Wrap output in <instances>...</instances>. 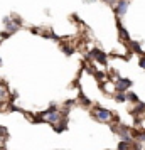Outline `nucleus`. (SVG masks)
Segmentation results:
<instances>
[{
	"label": "nucleus",
	"instance_id": "1",
	"mask_svg": "<svg viewBox=\"0 0 145 150\" xmlns=\"http://www.w3.org/2000/svg\"><path fill=\"white\" fill-rule=\"evenodd\" d=\"M93 116H95L96 120H100V122H110L111 118H113V113L106 108L95 106V108H93Z\"/></svg>",
	"mask_w": 145,
	"mask_h": 150
},
{
	"label": "nucleus",
	"instance_id": "2",
	"mask_svg": "<svg viewBox=\"0 0 145 150\" xmlns=\"http://www.w3.org/2000/svg\"><path fill=\"white\" fill-rule=\"evenodd\" d=\"M132 84H133L132 79H127V78H117V81H115V84H113V89H115V93H127Z\"/></svg>",
	"mask_w": 145,
	"mask_h": 150
},
{
	"label": "nucleus",
	"instance_id": "3",
	"mask_svg": "<svg viewBox=\"0 0 145 150\" xmlns=\"http://www.w3.org/2000/svg\"><path fill=\"white\" fill-rule=\"evenodd\" d=\"M113 10H115V14L118 17L127 15V12H128V0H118L117 4H115V7H113Z\"/></svg>",
	"mask_w": 145,
	"mask_h": 150
},
{
	"label": "nucleus",
	"instance_id": "4",
	"mask_svg": "<svg viewBox=\"0 0 145 150\" xmlns=\"http://www.w3.org/2000/svg\"><path fill=\"white\" fill-rule=\"evenodd\" d=\"M66 127H68V118H66V116H62L57 123H54V130L56 132H64Z\"/></svg>",
	"mask_w": 145,
	"mask_h": 150
},
{
	"label": "nucleus",
	"instance_id": "5",
	"mask_svg": "<svg viewBox=\"0 0 145 150\" xmlns=\"http://www.w3.org/2000/svg\"><path fill=\"white\" fill-rule=\"evenodd\" d=\"M117 27H118V30H120V37H122L123 41H130V35H128V32H127V29H123V25H122L120 21L117 22Z\"/></svg>",
	"mask_w": 145,
	"mask_h": 150
},
{
	"label": "nucleus",
	"instance_id": "6",
	"mask_svg": "<svg viewBox=\"0 0 145 150\" xmlns=\"http://www.w3.org/2000/svg\"><path fill=\"white\" fill-rule=\"evenodd\" d=\"M125 95H127V100L132 101V103H138V101H140V100H138V96L135 95V93H132V91H127Z\"/></svg>",
	"mask_w": 145,
	"mask_h": 150
},
{
	"label": "nucleus",
	"instance_id": "7",
	"mask_svg": "<svg viewBox=\"0 0 145 150\" xmlns=\"http://www.w3.org/2000/svg\"><path fill=\"white\" fill-rule=\"evenodd\" d=\"M142 111H145V103H140V101H138L137 106H135V110H133L132 113H133V115H138V113H142Z\"/></svg>",
	"mask_w": 145,
	"mask_h": 150
},
{
	"label": "nucleus",
	"instance_id": "8",
	"mask_svg": "<svg viewBox=\"0 0 145 150\" xmlns=\"http://www.w3.org/2000/svg\"><path fill=\"white\" fill-rule=\"evenodd\" d=\"M113 98H115V101H118V103L127 101V95H125V93H115V95H113Z\"/></svg>",
	"mask_w": 145,
	"mask_h": 150
},
{
	"label": "nucleus",
	"instance_id": "9",
	"mask_svg": "<svg viewBox=\"0 0 145 150\" xmlns=\"http://www.w3.org/2000/svg\"><path fill=\"white\" fill-rule=\"evenodd\" d=\"M132 51L137 52V54H142V47H140V44H138V42H132Z\"/></svg>",
	"mask_w": 145,
	"mask_h": 150
},
{
	"label": "nucleus",
	"instance_id": "10",
	"mask_svg": "<svg viewBox=\"0 0 145 150\" xmlns=\"http://www.w3.org/2000/svg\"><path fill=\"white\" fill-rule=\"evenodd\" d=\"M62 51H64V52H66L68 56H71L73 52H74V49L69 47V44H62Z\"/></svg>",
	"mask_w": 145,
	"mask_h": 150
},
{
	"label": "nucleus",
	"instance_id": "11",
	"mask_svg": "<svg viewBox=\"0 0 145 150\" xmlns=\"http://www.w3.org/2000/svg\"><path fill=\"white\" fill-rule=\"evenodd\" d=\"M117 150H130V143L120 142V143H118V149Z\"/></svg>",
	"mask_w": 145,
	"mask_h": 150
},
{
	"label": "nucleus",
	"instance_id": "12",
	"mask_svg": "<svg viewBox=\"0 0 145 150\" xmlns=\"http://www.w3.org/2000/svg\"><path fill=\"white\" fill-rule=\"evenodd\" d=\"M137 138L140 140V142H145V130H144V132H138V133H137Z\"/></svg>",
	"mask_w": 145,
	"mask_h": 150
},
{
	"label": "nucleus",
	"instance_id": "13",
	"mask_svg": "<svg viewBox=\"0 0 145 150\" xmlns=\"http://www.w3.org/2000/svg\"><path fill=\"white\" fill-rule=\"evenodd\" d=\"M138 64H140V68L145 69V56H142L140 59H138Z\"/></svg>",
	"mask_w": 145,
	"mask_h": 150
},
{
	"label": "nucleus",
	"instance_id": "14",
	"mask_svg": "<svg viewBox=\"0 0 145 150\" xmlns=\"http://www.w3.org/2000/svg\"><path fill=\"white\" fill-rule=\"evenodd\" d=\"M30 32H32V34H39V27H32L30 29Z\"/></svg>",
	"mask_w": 145,
	"mask_h": 150
},
{
	"label": "nucleus",
	"instance_id": "15",
	"mask_svg": "<svg viewBox=\"0 0 145 150\" xmlns=\"http://www.w3.org/2000/svg\"><path fill=\"white\" fill-rule=\"evenodd\" d=\"M7 37H10V34H8V32H2V39H7Z\"/></svg>",
	"mask_w": 145,
	"mask_h": 150
},
{
	"label": "nucleus",
	"instance_id": "16",
	"mask_svg": "<svg viewBox=\"0 0 145 150\" xmlns=\"http://www.w3.org/2000/svg\"><path fill=\"white\" fill-rule=\"evenodd\" d=\"M84 2H93V0H84Z\"/></svg>",
	"mask_w": 145,
	"mask_h": 150
},
{
	"label": "nucleus",
	"instance_id": "17",
	"mask_svg": "<svg viewBox=\"0 0 145 150\" xmlns=\"http://www.w3.org/2000/svg\"><path fill=\"white\" fill-rule=\"evenodd\" d=\"M0 64H2V59H0Z\"/></svg>",
	"mask_w": 145,
	"mask_h": 150
}]
</instances>
